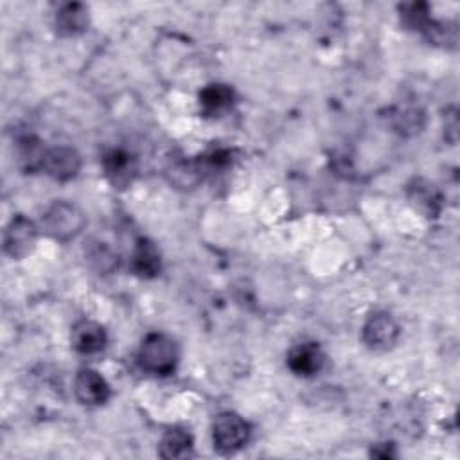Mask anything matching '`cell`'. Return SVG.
<instances>
[{"mask_svg":"<svg viewBox=\"0 0 460 460\" xmlns=\"http://www.w3.org/2000/svg\"><path fill=\"white\" fill-rule=\"evenodd\" d=\"M408 198L411 205L420 210L426 217H435L440 212V194L433 183L424 180H415L408 189Z\"/></svg>","mask_w":460,"mask_h":460,"instance_id":"cell-13","label":"cell"},{"mask_svg":"<svg viewBox=\"0 0 460 460\" xmlns=\"http://www.w3.org/2000/svg\"><path fill=\"white\" fill-rule=\"evenodd\" d=\"M203 174V167L199 162H190V160H176L169 165L167 176L171 183H174L180 189H190L194 187Z\"/></svg>","mask_w":460,"mask_h":460,"instance_id":"cell-17","label":"cell"},{"mask_svg":"<svg viewBox=\"0 0 460 460\" xmlns=\"http://www.w3.org/2000/svg\"><path fill=\"white\" fill-rule=\"evenodd\" d=\"M38 239V230L31 219L25 216H16L5 228L4 234V252L11 259H22L34 248Z\"/></svg>","mask_w":460,"mask_h":460,"instance_id":"cell-5","label":"cell"},{"mask_svg":"<svg viewBox=\"0 0 460 460\" xmlns=\"http://www.w3.org/2000/svg\"><path fill=\"white\" fill-rule=\"evenodd\" d=\"M178 347L176 343L160 332L147 334L138 350V365L156 376H167L176 368Z\"/></svg>","mask_w":460,"mask_h":460,"instance_id":"cell-1","label":"cell"},{"mask_svg":"<svg viewBox=\"0 0 460 460\" xmlns=\"http://www.w3.org/2000/svg\"><path fill=\"white\" fill-rule=\"evenodd\" d=\"M248 437H250L248 422L234 411L219 413L212 424L214 449L221 455L235 453L248 442Z\"/></svg>","mask_w":460,"mask_h":460,"instance_id":"cell-3","label":"cell"},{"mask_svg":"<svg viewBox=\"0 0 460 460\" xmlns=\"http://www.w3.org/2000/svg\"><path fill=\"white\" fill-rule=\"evenodd\" d=\"M325 363V354L318 343L305 341L295 345L288 354V368L300 377L316 376Z\"/></svg>","mask_w":460,"mask_h":460,"instance_id":"cell-7","label":"cell"},{"mask_svg":"<svg viewBox=\"0 0 460 460\" xmlns=\"http://www.w3.org/2000/svg\"><path fill=\"white\" fill-rule=\"evenodd\" d=\"M192 437L181 428H171L160 440L162 458H187L192 455Z\"/></svg>","mask_w":460,"mask_h":460,"instance_id":"cell-16","label":"cell"},{"mask_svg":"<svg viewBox=\"0 0 460 460\" xmlns=\"http://www.w3.org/2000/svg\"><path fill=\"white\" fill-rule=\"evenodd\" d=\"M424 124V113L419 108H402L394 115V128L402 135H413L420 131Z\"/></svg>","mask_w":460,"mask_h":460,"instance_id":"cell-18","label":"cell"},{"mask_svg":"<svg viewBox=\"0 0 460 460\" xmlns=\"http://www.w3.org/2000/svg\"><path fill=\"white\" fill-rule=\"evenodd\" d=\"M102 165L110 183L117 189L128 187L137 172L135 156L124 149H111L110 153H106Z\"/></svg>","mask_w":460,"mask_h":460,"instance_id":"cell-9","label":"cell"},{"mask_svg":"<svg viewBox=\"0 0 460 460\" xmlns=\"http://www.w3.org/2000/svg\"><path fill=\"white\" fill-rule=\"evenodd\" d=\"M47 151L43 149L41 142L34 135H23L16 142V156L18 164L23 171L34 172L38 169H43Z\"/></svg>","mask_w":460,"mask_h":460,"instance_id":"cell-15","label":"cell"},{"mask_svg":"<svg viewBox=\"0 0 460 460\" xmlns=\"http://www.w3.org/2000/svg\"><path fill=\"white\" fill-rule=\"evenodd\" d=\"M90 16L83 4H65L56 14V31L61 36H77L88 29Z\"/></svg>","mask_w":460,"mask_h":460,"instance_id":"cell-12","label":"cell"},{"mask_svg":"<svg viewBox=\"0 0 460 460\" xmlns=\"http://www.w3.org/2000/svg\"><path fill=\"white\" fill-rule=\"evenodd\" d=\"M129 268L137 277L153 279L162 270V257L153 241L142 237L137 241L129 259Z\"/></svg>","mask_w":460,"mask_h":460,"instance_id":"cell-11","label":"cell"},{"mask_svg":"<svg viewBox=\"0 0 460 460\" xmlns=\"http://www.w3.org/2000/svg\"><path fill=\"white\" fill-rule=\"evenodd\" d=\"M234 90L228 84H208L199 93V106L207 115H219L234 104Z\"/></svg>","mask_w":460,"mask_h":460,"instance_id":"cell-14","label":"cell"},{"mask_svg":"<svg viewBox=\"0 0 460 460\" xmlns=\"http://www.w3.org/2000/svg\"><path fill=\"white\" fill-rule=\"evenodd\" d=\"M84 214L68 201H54L43 214V228L56 241H70L84 228Z\"/></svg>","mask_w":460,"mask_h":460,"instance_id":"cell-2","label":"cell"},{"mask_svg":"<svg viewBox=\"0 0 460 460\" xmlns=\"http://www.w3.org/2000/svg\"><path fill=\"white\" fill-rule=\"evenodd\" d=\"M108 343L106 331L101 323L92 320H81L72 329V347L79 354H97Z\"/></svg>","mask_w":460,"mask_h":460,"instance_id":"cell-10","label":"cell"},{"mask_svg":"<svg viewBox=\"0 0 460 460\" xmlns=\"http://www.w3.org/2000/svg\"><path fill=\"white\" fill-rule=\"evenodd\" d=\"M399 338V325L388 313H374L363 325V341L368 349L383 352L392 349Z\"/></svg>","mask_w":460,"mask_h":460,"instance_id":"cell-4","label":"cell"},{"mask_svg":"<svg viewBox=\"0 0 460 460\" xmlns=\"http://www.w3.org/2000/svg\"><path fill=\"white\" fill-rule=\"evenodd\" d=\"M75 397L86 406H99L110 399L106 379L93 368H81L74 379Z\"/></svg>","mask_w":460,"mask_h":460,"instance_id":"cell-6","label":"cell"},{"mask_svg":"<svg viewBox=\"0 0 460 460\" xmlns=\"http://www.w3.org/2000/svg\"><path fill=\"white\" fill-rule=\"evenodd\" d=\"M81 169V156L74 147L58 146L47 151L43 160V171L54 180H72Z\"/></svg>","mask_w":460,"mask_h":460,"instance_id":"cell-8","label":"cell"}]
</instances>
